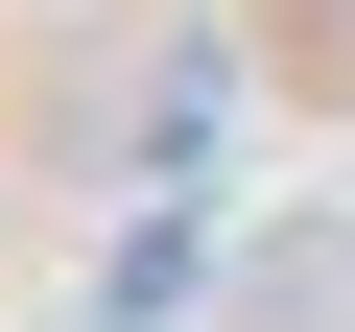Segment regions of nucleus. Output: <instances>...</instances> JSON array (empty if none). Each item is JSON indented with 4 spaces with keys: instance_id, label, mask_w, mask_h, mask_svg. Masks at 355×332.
Listing matches in <instances>:
<instances>
[{
    "instance_id": "f257e3e1",
    "label": "nucleus",
    "mask_w": 355,
    "mask_h": 332,
    "mask_svg": "<svg viewBox=\"0 0 355 332\" xmlns=\"http://www.w3.org/2000/svg\"><path fill=\"white\" fill-rule=\"evenodd\" d=\"M237 332H355V214H331V238H261V308H237Z\"/></svg>"
}]
</instances>
